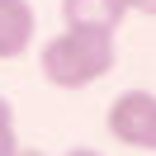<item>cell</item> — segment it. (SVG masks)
Returning <instances> with one entry per match:
<instances>
[{"instance_id":"6","label":"cell","mask_w":156,"mask_h":156,"mask_svg":"<svg viewBox=\"0 0 156 156\" xmlns=\"http://www.w3.org/2000/svg\"><path fill=\"white\" fill-rule=\"evenodd\" d=\"M123 14H147V19H156V0H114Z\"/></svg>"},{"instance_id":"8","label":"cell","mask_w":156,"mask_h":156,"mask_svg":"<svg viewBox=\"0 0 156 156\" xmlns=\"http://www.w3.org/2000/svg\"><path fill=\"white\" fill-rule=\"evenodd\" d=\"M66 156H99V151H90V147H71Z\"/></svg>"},{"instance_id":"5","label":"cell","mask_w":156,"mask_h":156,"mask_svg":"<svg viewBox=\"0 0 156 156\" xmlns=\"http://www.w3.org/2000/svg\"><path fill=\"white\" fill-rule=\"evenodd\" d=\"M19 151V128H14V109L10 99L0 95V156H14Z\"/></svg>"},{"instance_id":"7","label":"cell","mask_w":156,"mask_h":156,"mask_svg":"<svg viewBox=\"0 0 156 156\" xmlns=\"http://www.w3.org/2000/svg\"><path fill=\"white\" fill-rule=\"evenodd\" d=\"M14 156H48V151H38V147H19Z\"/></svg>"},{"instance_id":"2","label":"cell","mask_w":156,"mask_h":156,"mask_svg":"<svg viewBox=\"0 0 156 156\" xmlns=\"http://www.w3.org/2000/svg\"><path fill=\"white\" fill-rule=\"evenodd\" d=\"M109 137L118 147L156 151V95L151 90H123L109 104Z\"/></svg>"},{"instance_id":"4","label":"cell","mask_w":156,"mask_h":156,"mask_svg":"<svg viewBox=\"0 0 156 156\" xmlns=\"http://www.w3.org/2000/svg\"><path fill=\"white\" fill-rule=\"evenodd\" d=\"M62 24L66 29H109L123 24V10L114 0H62Z\"/></svg>"},{"instance_id":"1","label":"cell","mask_w":156,"mask_h":156,"mask_svg":"<svg viewBox=\"0 0 156 156\" xmlns=\"http://www.w3.org/2000/svg\"><path fill=\"white\" fill-rule=\"evenodd\" d=\"M118 62L114 33L109 29H62L38 48V71L57 90H85L104 80Z\"/></svg>"},{"instance_id":"3","label":"cell","mask_w":156,"mask_h":156,"mask_svg":"<svg viewBox=\"0 0 156 156\" xmlns=\"http://www.w3.org/2000/svg\"><path fill=\"white\" fill-rule=\"evenodd\" d=\"M38 14L29 0H0V62H14L33 48Z\"/></svg>"}]
</instances>
